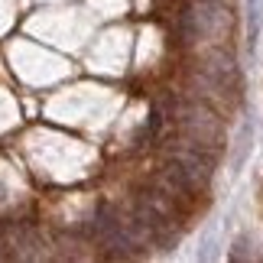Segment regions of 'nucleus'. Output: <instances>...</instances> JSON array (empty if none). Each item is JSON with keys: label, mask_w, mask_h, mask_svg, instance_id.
I'll use <instances>...</instances> for the list:
<instances>
[{"label": "nucleus", "mask_w": 263, "mask_h": 263, "mask_svg": "<svg viewBox=\"0 0 263 263\" xmlns=\"http://www.w3.org/2000/svg\"><path fill=\"white\" fill-rule=\"evenodd\" d=\"M179 124H182V134L195 149H218L224 143V127H221V117L215 110L201 107V104H192L179 114Z\"/></svg>", "instance_id": "nucleus-1"}, {"label": "nucleus", "mask_w": 263, "mask_h": 263, "mask_svg": "<svg viewBox=\"0 0 263 263\" xmlns=\"http://www.w3.org/2000/svg\"><path fill=\"white\" fill-rule=\"evenodd\" d=\"M260 33H263V0H247V49L250 52H257Z\"/></svg>", "instance_id": "nucleus-2"}, {"label": "nucleus", "mask_w": 263, "mask_h": 263, "mask_svg": "<svg viewBox=\"0 0 263 263\" xmlns=\"http://www.w3.org/2000/svg\"><path fill=\"white\" fill-rule=\"evenodd\" d=\"M250 146H254V127L250 124H244L240 127V137H237V153H234V173H240V166H244V159H247V153H250Z\"/></svg>", "instance_id": "nucleus-3"}]
</instances>
